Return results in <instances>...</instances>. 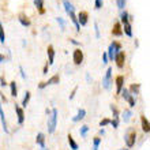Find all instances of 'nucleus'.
<instances>
[{
  "label": "nucleus",
  "mask_w": 150,
  "mask_h": 150,
  "mask_svg": "<svg viewBox=\"0 0 150 150\" xmlns=\"http://www.w3.org/2000/svg\"><path fill=\"white\" fill-rule=\"evenodd\" d=\"M57 109L53 108L51 111V115H49V117H48V132L49 134H53L56 131V126H57Z\"/></svg>",
  "instance_id": "f257e3e1"
},
{
  "label": "nucleus",
  "mask_w": 150,
  "mask_h": 150,
  "mask_svg": "<svg viewBox=\"0 0 150 150\" xmlns=\"http://www.w3.org/2000/svg\"><path fill=\"white\" fill-rule=\"evenodd\" d=\"M122 51V47H120V44L117 42V41H113V42L109 45V48H108V52H107V55H108V59H111L113 60L115 59V56L117 55L119 52Z\"/></svg>",
  "instance_id": "f03ea898"
},
{
  "label": "nucleus",
  "mask_w": 150,
  "mask_h": 150,
  "mask_svg": "<svg viewBox=\"0 0 150 150\" xmlns=\"http://www.w3.org/2000/svg\"><path fill=\"white\" fill-rule=\"evenodd\" d=\"M60 82V76L59 75H53V76H51V78L48 79L47 82H41L38 85V89L40 90H42V89H45L47 86H52V85H59Z\"/></svg>",
  "instance_id": "7ed1b4c3"
},
{
  "label": "nucleus",
  "mask_w": 150,
  "mask_h": 150,
  "mask_svg": "<svg viewBox=\"0 0 150 150\" xmlns=\"http://www.w3.org/2000/svg\"><path fill=\"white\" fill-rule=\"evenodd\" d=\"M135 141H137V132H135V131H128V132L124 135V142H126L127 147L134 146Z\"/></svg>",
  "instance_id": "20e7f679"
},
{
  "label": "nucleus",
  "mask_w": 150,
  "mask_h": 150,
  "mask_svg": "<svg viewBox=\"0 0 150 150\" xmlns=\"http://www.w3.org/2000/svg\"><path fill=\"white\" fill-rule=\"evenodd\" d=\"M111 83H112V68L108 67L107 72H105V75H104V78H103V86H104V89L109 90V89H111Z\"/></svg>",
  "instance_id": "39448f33"
},
{
  "label": "nucleus",
  "mask_w": 150,
  "mask_h": 150,
  "mask_svg": "<svg viewBox=\"0 0 150 150\" xmlns=\"http://www.w3.org/2000/svg\"><path fill=\"white\" fill-rule=\"evenodd\" d=\"M72 62L75 66H81L83 62V52L81 49H75L72 53Z\"/></svg>",
  "instance_id": "423d86ee"
},
{
  "label": "nucleus",
  "mask_w": 150,
  "mask_h": 150,
  "mask_svg": "<svg viewBox=\"0 0 150 150\" xmlns=\"http://www.w3.org/2000/svg\"><path fill=\"white\" fill-rule=\"evenodd\" d=\"M113 60L116 62V66H117L119 68H123V67H124V60H126V55H124V52L120 51L117 55L115 56Z\"/></svg>",
  "instance_id": "0eeeda50"
},
{
  "label": "nucleus",
  "mask_w": 150,
  "mask_h": 150,
  "mask_svg": "<svg viewBox=\"0 0 150 150\" xmlns=\"http://www.w3.org/2000/svg\"><path fill=\"white\" fill-rule=\"evenodd\" d=\"M76 19H78L79 26H86L87 21H89V15H87L86 11H81L78 14V16H76Z\"/></svg>",
  "instance_id": "6e6552de"
},
{
  "label": "nucleus",
  "mask_w": 150,
  "mask_h": 150,
  "mask_svg": "<svg viewBox=\"0 0 150 150\" xmlns=\"http://www.w3.org/2000/svg\"><path fill=\"white\" fill-rule=\"evenodd\" d=\"M47 53H48V66H52L55 63V49L52 45H49L47 49Z\"/></svg>",
  "instance_id": "1a4fd4ad"
},
{
  "label": "nucleus",
  "mask_w": 150,
  "mask_h": 150,
  "mask_svg": "<svg viewBox=\"0 0 150 150\" xmlns=\"http://www.w3.org/2000/svg\"><path fill=\"white\" fill-rule=\"evenodd\" d=\"M0 120H1V126H3L4 132H6V134H8V132H10V130H8L7 122H6V115H4V112H3V108H1V103H0Z\"/></svg>",
  "instance_id": "9d476101"
},
{
  "label": "nucleus",
  "mask_w": 150,
  "mask_h": 150,
  "mask_svg": "<svg viewBox=\"0 0 150 150\" xmlns=\"http://www.w3.org/2000/svg\"><path fill=\"white\" fill-rule=\"evenodd\" d=\"M63 6H64V10H66V12H67L68 15L75 14V7L71 4V1H70V0H63Z\"/></svg>",
  "instance_id": "9b49d317"
},
{
  "label": "nucleus",
  "mask_w": 150,
  "mask_h": 150,
  "mask_svg": "<svg viewBox=\"0 0 150 150\" xmlns=\"http://www.w3.org/2000/svg\"><path fill=\"white\" fill-rule=\"evenodd\" d=\"M123 86H124V78H123L122 75H119V76H116V93L117 94L122 93Z\"/></svg>",
  "instance_id": "f8f14e48"
},
{
  "label": "nucleus",
  "mask_w": 150,
  "mask_h": 150,
  "mask_svg": "<svg viewBox=\"0 0 150 150\" xmlns=\"http://www.w3.org/2000/svg\"><path fill=\"white\" fill-rule=\"evenodd\" d=\"M15 112H16V115H18V123H19L21 126H22V124H23V122H25L23 109H22L19 105H16V104H15Z\"/></svg>",
  "instance_id": "ddd939ff"
},
{
  "label": "nucleus",
  "mask_w": 150,
  "mask_h": 150,
  "mask_svg": "<svg viewBox=\"0 0 150 150\" xmlns=\"http://www.w3.org/2000/svg\"><path fill=\"white\" fill-rule=\"evenodd\" d=\"M112 34L116 37H120L123 36V30H122V25H120V22H116L113 26V29H112Z\"/></svg>",
  "instance_id": "4468645a"
},
{
  "label": "nucleus",
  "mask_w": 150,
  "mask_h": 150,
  "mask_svg": "<svg viewBox=\"0 0 150 150\" xmlns=\"http://www.w3.org/2000/svg\"><path fill=\"white\" fill-rule=\"evenodd\" d=\"M36 142L41 149H45V135L42 132H38L37 134V138H36Z\"/></svg>",
  "instance_id": "2eb2a0df"
},
{
  "label": "nucleus",
  "mask_w": 150,
  "mask_h": 150,
  "mask_svg": "<svg viewBox=\"0 0 150 150\" xmlns=\"http://www.w3.org/2000/svg\"><path fill=\"white\" fill-rule=\"evenodd\" d=\"M141 123H142V130H143V132L149 134V131H150V123H149V120L146 119V116H142V117H141Z\"/></svg>",
  "instance_id": "dca6fc26"
},
{
  "label": "nucleus",
  "mask_w": 150,
  "mask_h": 150,
  "mask_svg": "<svg viewBox=\"0 0 150 150\" xmlns=\"http://www.w3.org/2000/svg\"><path fill=\"white\" fill-rule=\"evenodd\" d=\"M85 116H86V111H85V109H78L76 116H74V117H72V122L76 123V122H79V120H83V119H85Z\"/></svg>",
  "instance_id": "f3484780"
},
{
  "label": "nucleus",
  "mask_w": 150,
  "mask_h": 150,
  "mask_svg": "<svg viewBox=\"0 0 150 150\" xmlns=\"http://www.w3.org/2000/svg\"><path fill=\"white\" fill-rule=\"evenodd\" d=\"M131 19H132V18H131L130 14H128L127 11H123V12H122V15H120V21H122V23H123V25L130 23Z\"/></svg>",
  "instance_id": "a211bd4d"
},
{
  "label": "nucleus",
  "mask_w": 150,
  "mask_h": 150,
  "mask_svg": "<svg viewBox=\"0 0 150 150\" xmlns=\"http://www.w3.org/2000/svg\"><path fill=\"white\" fill-rule=\"evenodd\" d=\"M18 21H19V23L22 25V26H25V28H29V26H30V21H29L28 16L19 15L18 16Z\"/></svg>",
  "instance_id": "6ab92c4d"
},
{
  "label": "nucleus",
  "mask_w": 150,
  "mask_h": 150,
  "mask_svg": "<svg viewBox=\"0 0 150 150\" xmlns=\"http://www.w3.org/2000/svg\"><path fill=\"white\" fill-rule=\"evenodd\" d=\"M123 33L126 34L127 37H132V29H131V23H126L123 25Z\"/></svg>",
  "instance_id": "aec40b11"
},
{
  "label": "nucleus",
  "mask_w": 150,
  "mask_h": 150,
  "mask_svg": "<svg viewBox=\"0 0 150 150\" xmlns=\"http://www.w3.org/2000/svg\"><path fill=\"white\" fill-rule=\"evenodd\" d=\"M139 90H141V85H138V83H137V85H131V87H130V94L131 96H138L139 94Z\"/></svg>",
  "instance_id": "412c9836"
},
{
  "label": "nucleus",
  "mask_w": 150,
  "mask_h": 150,
  "mask_svg": "<svg viewBox=\"0 0 150 150\" xmlns=\"http://www.w3.org/2000/svg\"><path fill=\"white\" fill-rule=\"evenodd\" d=\"M30 97H32V93H30V91H26V93H25V97H23V100H22V104H21V105H22V107H23V108H26V107H28L29 101H30Z\"/></svg>",
  "instance_id": "4be33fe9"
},
{
  "label": "nucleus",
  "mask_w": 150,
  "mask_h": 150,
  "mask_svg": "<svg viewBox=\"0 0 150 150\" xmlns=\"http://www.w3.org/2000/svg\"><path fill=\"white\" fill-rule=\"evenodd\" d=\"M10 89H11V96H12V97H16V96H18V87H16V82H15V81L10 82Z\"/></svg>",
  "instance_id": "5701e85b"
},
{
  "label": "nucleus",
  "mask_w": 150,
  "mask_h": 150,
  "mask_svg": "<svg viewBox=\"0 0 150 150\" xmlns=\"http://www.w3.org/2000/svg\"><path fill=\"white\" fill-rule=\"evenodd\" d=\"M131 116H132V112L130 111V109H124V112H123V122L124 123H128L130 122Z\"/></svg>",
  "instance_id": "b1692460"
},
{
  "label": "nucleus",
  "mask_w": 150,
  "mask_h": 150,
  "mask_svg": "<svg viewBox=\"0 0 150 150\" xmlns=\"http://www.w3.org/2000/svg\"><path fill=\"white\" fill-rule=\"evenodd\" d=\"M34 6L38 8L40 14H44V0H34Z\"/></svg>",
  "instance_id": "393cba45"
},
{
  "label": "nucleus",
  "mask_w": 150,
  "mask_h": 150,
  "mask_svg": "<svg viewBox=\"0 0 150 150\" xmlns=\"http://www.w3.org/2000/svg\"><path fill=\"white\" fill-rule=\"evenodd\" d=\"M56 22L59 23L60 30H62V32H64V30H66V21H64L62 16H57V18H56Z\"/></svg>",
  "instance_id": "a878e982"
},
{
  "label": "nucleus",
  "mask_w": 150,
  "mask_h": 150,
  "mask_svg": "<svg viewBox=\"0 0 150 150\" xmlns=\"http://www.w3.org/2000/svg\"><path fill=\"white\" fill-rule=\"evenodd\" d=\"M68 143H70V147L72 150H78V143L75 142V139L72 138L71 135H68Z\"/></svg>",
  "instance_id": "bb28decb"
},
{
  "label": "nucleus",
  "mask_w": 150,
  "mask_h": 150,
  "mask_svg": "<svg viewBox=\"0 0 150 150\" xmlns=\"http://www.w3.org/2000/svg\"><path fill=\"white\" fill-rule=\"evenodd\" d=\"M70 18H71L72 23L75 25V30H76V32H79V30H81V26H79V23H78V19H76V15H75V14H72V15H70Z\"/></svg>",
  "instance_id": "cd10ccee"
},
{
  "label": "nucleus",
  "mask_w": 150,
  "mask_h": 150,
  "mask_svg": "<svg viewBox=\"0 0 150 150\" xmlns=\"http://www.w3.org/2000/svg\"><path fill=\"white\" fill-rule=\"evenodd\" d=\"M0 42H1V44L6 42V33H4L3 23H1V22H0Z\"/></svg>",
  "instance_id": "c85d7f7f"
},
{
  "label": "nucleus",
  "mask_w": 150,
  "mask_h": 150,
  "mask_svg": "<svg viewBox=\"0 0 150 150\" xmlns=\"http://www.w3.org/2000/svg\"><path fill=\"white\" fill-rule=\"evenodd\" d=\"M120 94L123 96V98L126 100V101H128V100H130L131 97H132V96L130 94V91H128V89H123V90H122V93H120Z\"/></svg>",
  "instance_id": "c756f323"
},
{
  "label": "nucleus",
  "mask_w": 150,
  "mask_h": 150,
  "mask_svg": "<svg viewBox=\"0 0 150 150\" xmlns=\"http://www.w3.org/2000/svg\"><path fill=\"white\" fill-rule=\"evenodd\" d=\"M87 132H89V127H87V126H82L81 128H79V134H81V137H82V138H85V137H86Z\"/></svg>",
  "instance_id": "7c9ffc66"
},
{
  "label": "nucleus",
  "mask_w": 150,
  "mask_h": 150,
  "mask_svg": "<svg viewBox=\"0 0 150 150\" xmlns=\"http://www.w3.org/2000/svg\"><path fill=\"white\" fill-rule=\"evenodd\" d=\"M100 143H101V138H98V137H96V138L93 139V150H98Z\"/></svg>",
  "instance_id": "2f4dec72"
},
{
  "label": "nucleus",
  "mask_w": 150,
  "mask_h": 150,
  "mask_svg": "<svg viewBox=\"0 0 150 150\" xmlns=\"http://www.w3.org/2000/svg\"><path fill=\"white\" fill-rule=\"evenodd\" d=\"M126 3H127V0H116V4H117V8H119V10H124V7H126Z\"/></svg>",
  "instance_id": "473e14b6"
},
{
  "label": "nucleus",
  "mask_w": 150,
  "mask_h": 150,
  "mask_svg": "<svg viewBox=\"0 0 150 150\" xmlns=\"http://www.w3.org/2000/svg\"><path fill=\"white\" fill-rule=\"evenodd\" d=\"M111 111H112V113H113V119H119V111H117V108L115 107V105H111Z\"/></svg>",
  "instance_id": "72a5a7b5"
},
{
  "label": "nucleus",
  "mask_w": 150,
  "mask_h": 150,
  "mask_svg": "<svg viewBox=\"0 0 150 150\" xmlns=\"http://www.w3.org/2000/svg\"><path fill=\"white\" fill-rule=\"evenodd\" d=\"M103 3H104V0H96V1H94L96 10H100V8L103 7Z\"/></svg>",
  "instance_id": "f704fd0d"
},
{
  "label": "nucleus",
  "mask_w": 150,
  "mask_h": 150,
  "mask_svg": "<svg viewBox=\"0 0 150 150\" xmlns=\"http://www.w3.org/2000/svg\"><path fill=\"white\" fill-rule=\"evenodd\" d=\"M111 123V120L109 119H103L101 122H100V127H105V126H108Z\"/></svg>",
  "instance_id": "c9c22d12"
},
{
  "label": "nucleus",
  "mask_w": 150,
  "mask_h": 150,
  "mask_svg": "<svg viewBox=\"0 0 150 150\" xmlns=\"http://www.w3.org/2000/svg\"><path fill=\"white\" fill-rule=\"evenodd\" d=\"M94 32H96V37L100 38V28H98V23L94 22Z\"/></svg>",
  "instance_id": "e433bc0d"
},
{
  "label": "nucleus",
  "mask_w": 150,
  "mask_h": 150,
  "mask_svg": "<svg viewBox=\"0 0 150 150\" xmlns=\"http://www.w3.org/2000/svg\"><path fill=\"white\" fill-rule=\"evenodd\" d=\"M19 71H21V76H22V79H23V81H26V79H28V76H26V74H25V70H23V67H22V66H19Z\"/></svg>",
  "instance_id": "4c0bfd02"
},
{
  "label": "nucleus",
  "mask_w": 150,
  "mask_h": 150,
  "mask_svg": "<svg viewBox=\"0 0 150 150\" xmlns=\"http://www.w3.org/2000/svg\"><path fill=\"white\" fill-rule=\"evenodd\" d=\"M109 124H112V127L113 128H117L119 127V119H113V120H111V123Z\"/></svg>",
  "instance_id": "58836bf2"
},
{
  "label": "nucleus",
  "mask_w": 150,
  "mask_h": 150,
  "mask_svg": "<svg viewBox=\"0 0 150 150\" xmlns=\"http://www.w3.org/2000/svg\"><path fill=\"white\" fill-rule=\"evenodd\" d=\"M103 64H108V55H107V52H104V53H103Z\"/></svg>",
  "instance_id": "ea45409f"
},
{
  "label": "nucleus",
  "mask_w": 150,
  "mask_h": 150,
  "mask_svg": "<svg viewBox=\"0 0 150 150\" xmlns=\"http://www.w3.org/2000/svg\"><path fill=\"white\" fill-rule=\"evenodd\" d=\"M0 86H1V87L7 86V82H6V79H4V78H0Z\"/></svg>",
  "instance_id": "a19ab883"
},
{
  "label": "nucleus",
  "mask_w": 150,
  "mask_h": 150,
  "mask_svg": "<svg viewBox=\"0 0 150 150\" xmlns=\"http://www.w3.org/2000/svg\"><path fill=\"white\" fill-rule=\"evenodd\" d=\"M76 90H78V87H74V90H72V93L70 94V100H72L75 97V93H76Z\"/></svg>",
  "instance_id": "79ce46f5"
},
{
  "label": "nucleus",
  "mask_w": 150,
  "mask_h": 150,
  "mask_svg": "<svg viewBox=\"0 0 150 150\" xmlns=\"http://www.w3.org/2000/svg\"><path fill=\"white\" fill-rule=\"evenodd\" d=\"M48 68H49V66H48V63L44 66V70H42V74L45 75V74H48Z\"/></svg>",
  "instance_id": "37998d69"
},
{
  "label": "nucleus",
  "mask_w": 150,
  "mask_h": 150,
  "mask_svg": "<svg viewBox=\"0 0 150 150\" xmlns=\"http://www.w3.org/2000/svg\"><path fill=\"white\" fill-rule=\"evenodd\" d=\"M3 62H6V56H4V55H0V63H3Z\"/></svg>",
  "instance_id": "c03bdc74"
},
{
  "label": "nucleus",
  "mask_w": 150,
  "mask_h": 150,
  "mask_svg": "<svg viewBox=\"0 0 150 150\" xmlns=\"http://www.w3.org/2000/svg\"><path fill=\"white\" fill-rule=\"evenodd\" d=\"M70 41H71V44H74V45H79V42L76 41V40H74V38H71Z\"/></svg>",
  "instance_id": "a18cd8bd"
},
{
  "label": "nucleus",
  "mask_w": 150,
  "mask_h": 150,
  "mask_svg": "<svg viewBox=\"0 0 150 150\" xmlns=\"http://www.w3.org/2000/svg\"><path fill=\"white\" fill-rule=\"evenodd\" d=\"M100 135H105V130H104V128H101V130H100Z\"/></svg>",
  "instance_id": "49530a36"
},
{
  "label": "nucleus",
  "mask_w": 150,
  "mask_h": 150,
  "mask_svg": "<svg viewBox=\"0 0 150 150\" xmlns=\"http://www.w3.org/2000/svg\"><path fill=\"white\" fill-rule=\"evenodd\" d=\"M86 81H87V82H90V75H89V74H86Z\"/></svg>",
  "instance_id": "de8ad7c7"
},
{
  "label": "nucleus",
  "mask_w": 150,
  "mask_h": 150,
  "mask_svg": "<svg viewBox=\"0 0 150 150\" xmlns=\"http://www.w3.org/2000/svg\"><path fill=\"white\" fill-rule=\"evenodd\" d=\"M123 150H128V149H123Z\"/></svg>",
  "instance_id": "09e8293b"
},
{
  "label": "nucleus",
  "mask_w": 150,
  "mask_h": 150,
  "mask_svg": "<svg viewBox=\"0 0 150 150\" xmlns=\"http://www.w3.org/2000/svg\"><path fill=\"white\" fill-rule=\"evenodd\" d=\"M42 150H48V149H42Z\"/></svg>",
  "instance_id": "8fccbe9b"
},
{
  "label": "nucleus",
  "mask_w": 150,
  "mask_h": 150,
  "mask_svg": "<svg viewBox=\"0 0 150 150\" xmlns=\"http://www.w3.org/2000/svg\"><path fill=\"white\" fill-rule=\"evenodd\" d=\"M122 150H123V149H122Z\"/></svg>",
  "instance_id": "3c124183"
}]
</instances>
